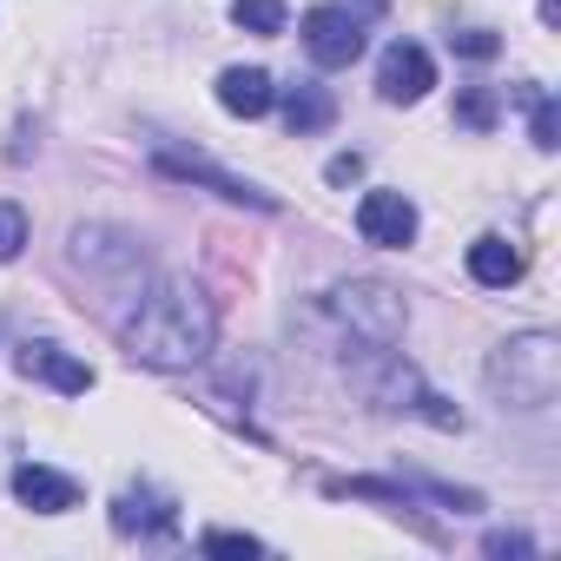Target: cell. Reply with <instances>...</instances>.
Returning a JSON list of instances; mask_svg holds the SVG:
<instances>
[{
    "label": "cell",
    "mask_w": 561,
    "mask_h": 561,
    "mask_svg": "<svg viewBox=\"0 0 561 561\" xmlns=\"http://www.w3.org/2000/svg\"><path fill=\"white\" fill-rule=\"evenodd\" d=\"M211 337H218V318H211V305L192 285H146L133 298V311L119 318L126 357H139L152 370H192V364H205Z\"/></svg>",
    "instance_id": "obj_1"
},
{
    "label": "cell",
    "mask_w": 561,
    "mask_h": 561,
    "mask_svg": "<svg viewBox=\"0 0 561 561\" xmlns=\"http://www.w3.org/2000/svg\"><path fill=\"white\" fill-rule=\"evenodd\" d=\"M489 383H495L515 410H548L554 390H561V344H554L548 331L508 337V344L489 357Z\"/></svg>",
    "instance_id": "obj_2"
},
{
    "label": "cell",
    "mask_w": 561,
    "mask_h": 561,
    "mask_svg": "<svg viewBox=\"0 0 561 561\" xmlns=\"http://www.w3.org/2000/svg\"><path fill=\"white\" fill-rule=\"evenodd\" d=\"M324 311L337 318V331L364 351H390L403 337V298L390 285H370V277H357V285H337L324 298Z\"/></svg>",
    "instance_id": "obj_3"
},
{
    "label": "cell",
    "mask_w": 561,
    "mask_h": 561,
    "mask_svg": "<svg viewBox=\"0 0 561 561\" xmlns=\"http://www.w3.org/2000/svg\"><path fill=\"white\" fill-rule=\"evenodd\" d=\"M305 47L318 67H351L364 54V21L351 8H311L305 14Z\"/></svg>",
    "instance_id": "obj_4"
},
{
    "label": "cell",
    "mask_w": 561,
    "mask_h": 561,
    "mask_svg": "<svg viewBox=\"0 0 561 561\" xmlns=\"http://www.w3.org/2000/svg\"><path fill=\"white\" fill-rule=\"evenodd\" d=\"M159 172H172V179H198V185H211V192H218V198H231V205L277 211V198H271V192H257L251 179H238V172H225V165H211V159H198V152H159Z\"/></svg>",
    "instance_id": "obj_5"
},
{
    "label": "cell",
    "mask_w": 561,
    "mask_h": 561,
    "mask_svg": "<svg viewBox=\"0 0 561 561\" xmlns=\"http://www.w3.org/2000/svg\"><path fill=\"white\" fill-rule=\"evenodd\" d=\"M357 231H364V244L403 251V244L416 238V205H410L403 192H364V205H357Z\"/></svg>",
    "instance_id": "obj_6"
},
{
    "label": "cell",
    "mask_w": 561,
    "mask_h": 561,
    "mask_svg": "<svg viewBox=\"0 0 561 561\" xmlns=\"http://www.w3.org/2000/svg\"><path fill=\"white\" fill-rule=\"evenodd\" d=\"M430 87H436V60H430L416 41H397V47L383 54V67H377V93L403 106V100H423Z\"/></svg>",
    "instance_id": "obj_7"
},
{
    "label": "cell",
    "mask_w": 561,
    "mask_h": 561,
    "mask_svg": "<svg viewBox=\"0 0 561 561\" xmlns=\"http://www.w3.org/2000/svg\"><path fill=\"white\" fill-rule=\"evenodd\" d=\"M218 106H225L231 119H264V113L277 106V87H271L264 67H225V73H218Z\"/></svg>",
    "instance_id": "obj_8"
},
{
    "label": "cell",
    "mask_w": 561,
    "mask_h": 561,
    "mask_svg": "<svg viewBox=\"0 0 561 561\" xmlns=\"http://www.w3.org/2000/svg\"><path fill=\"white\" fill-rule=\"evenodd\" d=\"M14 495H21L34 515H67V508L80 502V482L60 476V469H47V462H21V469H14Z\"/></svg>",
    "instance_id": "obj_9"
},
{
    "label": "cell",
    "mask_w": 561,
    "mask_h": 561,
    "mask_svg": "<svg viewBox=\"0 0 561 561\" xmlns=\"http://www.w3.org/2000/svg\"><path fill=\"white\" fill-rule=\"evenodd\" d=\"M27 377H47L54 390H67V397H87L93 390V370L80 364V357H67V351H54V344H21V357H14Z\"/></svg>",
    "instance_id": "obj_10"
},
{
    "label": "cell",
    "mask_w": 561,
    "mask_h": 561,
    "mask_svg": "<svg viewBox=\"0 0 561 561\" xmlns=\"http://www.w3.org/2000/svg\"><path fill=\"white\" fill-rule=\"evenodd\" d=\"M469 277H476V285H489V291H508L515 285V277H522V251L508 244V238H476L469 244Z\"/></svg>",
    "instance_id": "obj_11"
},
{
    "label": "cell",
    "mask_w": 561,
    "mask_h": 561,
    "mask_svg": "<svg viewBox=\"0 0 561 561\" xmlns=\"http://www.w3.org/2000/svg\"><path fill=\"white\" fill-rule=\"evenodd\" d=\"M331 119H337V106H331L324 87H291V93H285V126H291L298 139H305V133H324Z\"/></svg>",
    "instance_id": "obj_12"
},
{
    "label": "cell",
    "mask_w": 561,
    "mask_h": 561,
    "mask_svg": "<svg viewBox=\"0 0 561 561\" xmlns=\"http://www.w3.org/2000/svg\"><path fill=\"white\" fill-rule=\"evenodd\" d=\"M113 528H119V535H139V528H172V495H119Z\"/></svg>",
    "instance_id": "obj_13"
},
{
    "label": "cell",
    "mask_w": 561,
    "mask_h": 561,
    "mask_svg": "<svg viewBox=\"0 0 561 561\" xmlns=\"http://www.w3.org/2000/svg\"><path fill=\"white\" fill-rule=\"evenodd\" d=\"M231 21H238L244 34H285L291 8H285V0H231Z\"/></svg>",
    "instance_id": "obj_14"
},
{
    "label": "cell",
    "mask_w": 561,
    "mask_h": 561,
    "mask_svg": "<svg viewBox=\"0 0 561 561\" xmlns=\"http://www.w3.org/2000/svg\"><path fill=\"white\" fill-rule=\"evenodd\" d=\"M21 244H27V211L14 198H0V264L21 257Z\"/></svg>",
    "instance_id": "obj_15"
},
{
    "label": "cell",
    "mask_w": 561,
    "mask_h": 561,
    "mask_svg": "<svg viewBox=\"0 0 561 561\" xmlns=\"http://www.w3.org/2000/svg\"><path fill=\"white\" fill-rule=\"evenodd\" d=\"M456 119L476 126V133H489V126H495V93H489V87H469V93L456 100Z\"/></svg>",
    "instance_id": "obj_16"
},
{
    "label": "cell",
    "mask_w": 561,
    "mask_h": 561,
    "mask_svg": "<svg viewBox=\"0 0 561 561\" xmlns=\"http://www.w3.org/2000/svg\"><path fill=\"white\" fill-rule=\"evenodd\" d=\"M528 106H535V126H528L535 146L554 152V146H561V113H554V100H548V93H528Z\"/></svg>",
    "instance_id": "obj_17"
},
{
    "label": "cell",
    "mask_w": 561,
    "mask_h": 561,
    "mask_svg": "<svg viewBox=\"0 0 561 561\" xmlns=\"http://www.w3.org/2000/svg\"><path fill=\"white\" fill-rule=\"evenodd\" d=\"M449 47H456L462 60H495V54H502V41H495L489 27H462V34H449Z\"/></svg>",
    "instance_id": "obj_18"
},
{
    "label": "cell",
    "mask_w": 561,
    "mask_h": 561,
    "mask_svg": "<svg viewBox=\"0 0 561 561\" xmlns=\"http://www.w3.org/2000/svg\"><path fill=\"white\" fill-rule=\"evenodd\" d=\"M264 541L257 535H238V528H211L205 535V554H257Z\"/></svg>",
    "instance_id": "obj_19"
},
{
    "label": "cell",
    "mask_w": 561,
    "mask_h": 561,
    "mask_svg": "<svg viewBox=\"0 0 561 561\" xmlns=\"http://www.w3.org/2000/svg\"><path fill=\"white\" fill-rule=\"evenodd\" d=\"M357 172H364V159H357V152H337V159L324 165V179H331V185H351Z\"/></svg>",
    "instance_id": "obj_20"
},
{
    "label": "cell",
    "mask_w": 561,
    "mask_h": 561,
    "mask_svg": "<svg viewBox=\"0 0 561 561\" xmlns=\"http://www.w3.org/2000/svg\"><path fill=\"white\" fill-rule=\"evenodd\" d=\"M482 548H489V554H528L535 541H528V535H489Z\"/></svg>",
    "instance_id": "obj_21"
},
{
    "label": "cell",
    "mask_w": 561,
    "mask_h": 561,
    "mask_svg": "<svg viewBox=\"0 0 561 561\" xmlns=\"http://www.w3.org/2000/svg\"><path fill=\"white\" fill-rule=\"evenodd\" d=\"M541 21H548V27L561 21V0H541Z\"/></svg>",
    "instance_id": "obj_22"
}]
</instances>
